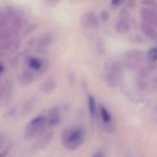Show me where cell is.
<instances>
[{"label": "cell", "mask_w": 157, "mask_h": 157, "mask_svg": "<svg viewBox=\"0 0 157 157\" xmlns=\"http://www.w3.org/2000/svg\"><path fill=\"white\" fill-rule=\"evenodd\" d=\"M85 131L82 128H67L62 133V142L69 150H76L82 145L84 140Z\"/></svg>", "instance_id": "1"}, {"label": "cell", "mask_w": 157, "mask_h": 157, "mask_svg": "<svg viewBox=\"0 0 157 157\" xmlns=\"http://www.w3.org/2000/svg\"><path fill=\"white\" fill-rule=\"evenodd\" d=\"M122 74V67L118 62L113 61L108 63L106 65V72L105 76V81L106 85L110 88H117L119 85Z\"/></svg>", "instance_id": "2"}, {"label": "cell", "mask_w": 157, "mask_h": 157, "mask_svg": "<svg viewBox=\"0 0 157 157\" xmlns=\"http://www.w3.org/2000/svg\"><path fill=\"white\" fill-rule=\"evenodd\" d=\"M47 123V117L45 116L40 115L36 117H34L33 119H32L29 124L26 126L25 128V133H24V137L26 140H31L33 138H34L35 136H37L46 126Z\"/></svg>", "instance_id": "3"}, {"label": "cell", "mask_w": 157, "mask_h": 157, "mask_svg": "<svg viewBox=\"0 0 157 157\" xmlns=\"http://www.w3.org/2000/svg\"><path fill=\"white\" fill-rule=\"evenodd\" d=\"M143 60L144 55L140 50H130L126 52L123 56L124 65L129 70H136L140 68Z\"/></svg>", "instance_id": "4"}, {"label": "cell", "mask_w": 157, "mask_h": 157, "mask_svg": "<svg viewBox=\"0 0 157 157\" xmlns=\"http://www.w3.org/2000/svg\"><path fill=\"white\" fill-rule=\"evenodd\" d=\"M13 94V84L8 81L4 84L0 85V106L8 103Z\"/></svg>", "instance_id": "5"}, {"label": "cell", "mask_w": 157, "mask_h": 157, "mask_svg": "<svg viewBox=\"0 0 157 157\" xmlns=\"http://www.w3.org/2000/svg\"><path fill=\"white\" fill-rule=\"evenodd\" d=\"M140 18L142 21L151 24L152 26H157V12L149 8H143L140 10Z\"/></svg>", "instance_id": "6"}, {"label": "cell", "mask_w": 157, "mask_h": 157, "mask_svg": "<svg viewBox=\"0 0 157 157\" xmlns=\"http://www.w3.org/2000/svg\"><path fill=\"white\" fill-rule=\"evenodd\" d=\"M26 64H27V67L34 71V72H37V73H42L45 70V62L41 59V58H38V57H29L26 61Z\"/></svg>", "instance_id": "7"}, {"label": "cell", "mask_w": 157, "mask_h": 157, "mask_svg": "<svg viewBox=\"0 0 157 157\" xmlns=\"http://www.w3.org/2000/svg\"><path fill=\"white\" fill-rule=\"evenodd\" d=\"M81 24L86 29H94L98 25V20L94 13L87 12L81 18Z\"/></svg>", "instance_id": "8"}, {"label": "cell", "mask_w": 157, "mask_h": 157, "mask_svg": "<svg viewBox=\"0 0 157 157\" xmlns=\"http://www.w3.org/2000/svg\"><path fill=\"white\" fill-rule=\"evenodd\" d=\"M61 120V114H60V110L58 107L55 106L53 108L50 109L48 116H47V123L49 126L54 127L59 124Z\"/></svg>", "instance_id": "9"}, {"label": "cell", "mask_w": 157, "mask_h": 157, "mask_svg": "<svg viewBox=\"0 0 157 157\" xmlns=\"http://www.w3.org/2000/svg\"><path fill=\"white\" fill-rule=\"evenodd\" d=\"M36 77H37V72H34L33 70H27V71H24L21 77L19 78V81H20V83L23 86L25 85H28L30 83H32L33 81L36 80Z\"/></svg>", "instance_id": "10"}, {"label": "cell", "mask_w": 157, "mask_h": 157, "mask_svg": "<svg viewBox=\"0 0 157 157\" xmlns=\"http://www.w3.org/2000/svg\"><path fill=\"white\" fill-rule=\"evenodd\" d=\"M129 30H130L129 21L125 17H121L120 19H118L116 24V31L120 34H124L129 32Z\"/></svg>", "instance_id": "11"}, {"label": "cell", "mask_w": 157, "mask_h": 157, "mask_svg": "<svg viewBox=\"0 0 157 157\" xmlns=\"http://www.w3.org/2000/svg\"><path fill=\"white\" fill-rule=\"evenodd\" d=\"M56 87V82L54 78H48L42 83L41 85V92L44 94H50L52 93Z\"/></svg>", "instance_id": "12"}, {"label": "cell", "mask_w": 157, "mask_h": 157, "mask_svg": "<svg viewBox=\"0 0 157 157\" xmlns=\"http://www.w3.org/2000/svg\"><path fill=\"white\" fill-rule=\"evenodd\" d=\"M140 29H141L142 33L145 34V36H147L151 39H157V33L154 29V26L142 21V22H140Z\"/></svg>", "instance_id": "13"}, {"label": "cell", "mask_w": 157, "mask_h": 157, "mask_svg": "<svg viewBox=\"0 0 157 157\" xmlns=\"http://www.w3.org/2000/svg\"><path fill=\"white\" fill-rule=\"evenodd\" d=\"M52 137H53V134H52V133H46V134L41 136V137L38 139V140L36 141L35 147L38 148V149H44V148L46 147L47 144L50 142Z\"/></svg>", "instance_id": "14"}, {"label": "cell", "mask_w": 157, "mask_h": 157, "mask_svg": "<svg viewBox=\"0 0 157 157\" xmlns=\"http://www.w3.org/2000/svg\"><path fill=\"white\" fill-rule=\"evenodd\" d=\"M52 42H53V36L50 33H44L37 41V46L40 48H44L50 45Z\"/></svg>", "instance_id": "15"}, {"label": "cell", "mask_w": 157, "mask_h": 157, "mask_svg": "<svg viewBox=\"0 0 157 157\" xmlns=\"http://www.w3.org/2000/svg\"><path fill=\"white\" fill-rule=\"evenodd\" d=\"M10 145L7 141V138L4 134H0V157H6L9 153V147Z\"/></svg>", "instance_id": "16"}, {"label": "cell", "mask_w": 157, "mask_h": 157, "mask_svg": "<svg viewBox=\"0 0 157 157\" xmlns=\"http://www.w3.org/2000/svg\"><path fill=\"white\" fill-rule=\"evenodd\" d=\"M100 115H101L103 122L105 125H110L111 124V122H112V116L109 113V111L106 109L105 106L100 105Z\"/></svg>", "instance_id": "17"}, {"label": "cell", "mask_w": 157, "mask_h": 157, "mask_svg": "<svg viewBox=\"0 0 157 157\" xmlns=\"http://www.w3.org/2000/svg\"><path fill=\"white\" fill-rule=\"evenodd\" d=\"M88 107H89V113L92 118H94L97 113V105H96L95 99L92 95H89L88 97Z\"/></svg>", "instance_id": "18"}, {"label": "cell", "mask_w": 157, "mask_h": 157, "mask_svg": "<svg viewBox=\"0 0 157 157\" xmlns=\"http://www.w3.org/2000/svg\"><path fill=\"white\" fill-rule=\"evenodd\" d=\"M147 58L150 61H151V62L157 61V46L151 47V49L148 50V52H147Z\"/></svg>", "instance_id": "19"}, {"label": "cell", "mask_w": 157, "mask_h": 157, "mask_svg": "<svg viewBox=\"0 0 157 157\" xmlns=\"http://www.w3.org/2000/svg\"><path fill=\"white\" fill-rule=\"evenodd\" d=\"M100 19H101V21H102L104 23L107 22V21H109V19H110V14H109V12H108L107 10H102L101 13H100Z\"/></svg>", "instance_id": "20"}, {"label": "cell", "mask_w": 157, "mask_h": 157, "mask_svg": "<svg viewBox=\"0 0 157 157\" xmlns=\"http://www.w3.org/2000/svg\"><path fill=\"white\" fill-rule=\"evenodd\" d=\"M140 3L148 8H151V7H155L157 2L156 0H140Z\"/></svg>", "instance_id": "21"}, {"label": "cell", "mask_w": 157, "mask_h": 157, "mask_svg": "<svg viewBox=\"0 0 157 157\" xmlns=\"http://www.w3.org/2000/svg\"><path fill=\"white\" fill-rule=\"evenodd\" d=\"M127 4L129 8H133L136 4V0H127Z\"/></svg>", "instance_id": "22"}, {"label": "cell", "mask_w": 157, "mask_h": 157, "mask_svg": "<svg viewBox=\"0 0 157 157\" xmlns=\"http://www.w3.org/2000/svg\"><path fill=\"white\" fill-rule=\"evenodd\" d=\"M122 3V0H112V4L114 6H119Z\"/></svg>", "instance_id": "23"}, {"label": "cell", "mask_w": 157, "mask_h": 157, "mask_svg": "<svg viewBox=\"0 0 157 157\" xmlns=\"http://www.w3.org/2000/svg\"><path fill=\"white\" fill-rule=\"evenodd\" d=\"M93 157H104V154L102 153V152H100V151H98V152H96Z\"/></svg>", "instance_id": "24"}, {"label": "cell", "mask_w": 157, "mask_h": 157, "mask_svg": "<svg viewBox=\"0 0 157 157\" xmlns=\"http://www.w3.org/2000/svg\"><path fill=\"white\" fill-rule=\"evenodd\" d=\"M4 71V66L0 63V76H1V74H2V72Z\"/></svg>", "instance_id": "25"}, {"label": "cell", "mask_w": 157, "mask_h": 157, "mask_svg": "<svg viewBox=\"0 0 157 157\" xmlns=\"http://www.w3.org/2000/svg\"><path fill=\"white\" fill-rule=\"evenodd\" d=\"M1 18H2V12H0V21H1Z\"/></svg>", "instance_id": "26"}]
</instances>
